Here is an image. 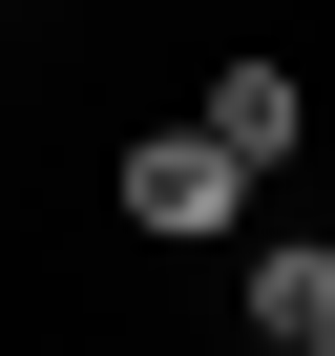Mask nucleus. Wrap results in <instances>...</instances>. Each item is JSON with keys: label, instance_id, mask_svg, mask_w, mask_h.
Returning <instances> with one entry per match:
<instances>
[{"label": "nucleus", "instance_id": "20e7f679", "mask_svg": "<svg viewBox=\"0 0 335 356\" xmlns=\"http://www.w3.org/2000/svg\"><path fill=\"white\" fill-rule=\"evenodd\" d=\"M293 356H335V335H293Z\"/></svg>", "mask_w": 335, "mask_h": 356}, {"label": "nucleus", "instance_id": "7ed1b4c3", "mask_svg": "<svg viewBox=\"0 0 335 356\" xmlns=\"http://www.w3.org/2000/svg\"><path fill=\"white\" fill-rule=\"evenodd\" d=\"M210 126H231L252 168H293V147H314V84H293V63L252 42V63H210Z\"/></svg>", "mask_w": 335, "mask_h": 356}, {"label": "nucleus", "instance_id": "f257e3e1", "mask_svg": "<svg viewBox=\"0 0 335 356\" xmlns=\"http://www.w3.org/2000/svg\"><path fill=\"white\" fill-rule=\"evenodd\" d=\"M252 189H272V168H252V147H231L210 105H189V126H147V147L105 168V210H126L147 252H189V231H252Z\"/></svg>", "mask_w": 335, "mask_h": 356}, {"label": "nucleus", "instance_id": "f03ea898", "mask_svg": "<svg viewBox=\"0 0 335 356\" xmlns=\"http://www.w3.org/2000/svg\"><path fill=\"white\" fill-rule=\"evenodd\" d=\"M231 335H252V356L335 335V231H252V273H231Z\"/></svg>", "mask_w": 335, "mask_h": 356}]
</instances>
